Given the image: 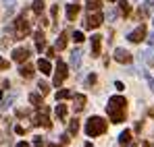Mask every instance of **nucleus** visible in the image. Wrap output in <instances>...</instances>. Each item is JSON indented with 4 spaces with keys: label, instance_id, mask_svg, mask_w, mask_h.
<instances>
[{
    "label": "nucleus",
    "instance_id": "2f4dec72",
    "mask_svg": "<svg viewBox=\"0 0 154 147\" xmlns=\"http://www.w3.org/2000/svg\"><path fill=\"white\" fill-rule=\"evenodd\" d=\"M106 19H108V21H115V19H117V10H115V8H110V10L106 13Z\"/></svg>",
    "mask_w": 154,
    "mask_h": 147
},
{
    "label": "nucleus",
    "instance_id": "423d86ee",
    "mask_svg": "<svg viewBox=\"0 0 154 147\" xmlns=\"http://www.w3.org/2000/svg\"><path fill=\"white\" fill-rule=\"evenodd\" d=\"M104 21L102 13H94V15H88V19H85V23H83V27L85 29H96V27H100Z\"/></svg>",
    "mask_w": 154,
    "mask_h": 147
},
{
    "label": "nucleus",
    "instance_id": "b1692460",
    "mask_svg": "<svg viewBox=\"0 0 154 147\" xmlns=\"http://www.w3.org/2000/svg\"><path fill=\"white\" fill-rule=\"evenodd\" d=\"M29 101H31L35 108H40V106H42V96H40V93H29Z\"/></svg>",
    "mask_w": 154,
    "mask_h": 147
},
{
    "label": "nucleus",
    "instance_id": "6e6552de",
    "mask_svg": "<svg viewBox=\"0 0 154 147\" xmlns=\"http://www.w3.org/2000/svg\"><path fill=\"white\" fill-rule=\"evenodd\" d=\"M115 60L121 62V64H129V62L133 60V56H131V52H127V50L117 48V50H115Z\"/></svg>",
    "mask_w": 154,
    "mask_h": 147
},
{
    "label": "nucleus",
    "instance_id": "a878e982",
    "mask_svg": "<svg viewBox=\"0 0 154 147\" xmlns=\"http://www.w3.org/2000/svg\"><path fill=\"white\" fill-rule=\"evenodd\" d=\"M73 98V93L69 91V89H60V91H56V99H69Z\"/></svg>",
    "mask_w": 154,
    "mask_h": 147
},
{
    "label": "nucleus",
    "instance_id": "20e7f679",
    "mask_svg": "<svg viewBox=\"0 0 154 147\" xmlns=\"http://www.w3.org/2000/svg\"><path fill=\"white\" fill-rule=\"evenodd\" d=\"M38 110H40V112L33 116V120H31V122L35 124V126H46V128H52V122H50V110H48L44 104H42Z\"/></svg>",
    "mask_w": 154,
    "mask_h": 147
},
{
    "label": "nucleus",
    "instance_id": "473e14b6",
    "mask_svg": "<svg viewBox=\"0 0 154 147\" xmlns=\"http://www.w3.org/2000/svg\"><path fill=\"white\" fill-rule=\"evenodd\" d=\"M17 116H19V118H25V116H29V110H17Z\"/></svg>",
    "mask_w": 154,
    "mask_h": 147
},
{
    "label": "nucleus",
    "instance_id": "c85d7f7f",
    "mask_svg": "<svg viewBox=\"0 0 154 147\" xmlns=\"http://www.w3.org/2000/svg\"><path fill=\"white\" fill-rule=\"evenodd\" d=\"M4 8H6V15L11 17L13 10H15V2H13V0H4Z\"/></svg>",
    "mask_w": 154,
    "mask_h": 147
},
{
    "label": "nucleus",
    "instance_id": "bb28decb",
    "mask_svg": "<svg viewBox=\"0 0 154 147\" xmlns=\"http://www.w3.org/2000/svg\"><path fill=\"white\" fill-rule=\"evenodd\" d=\"M140 58H144L148 64H154V52H152V50H146V52H144V56H140Z\"/></svg>",
    "mask_w": 154,
    "mask_h": 147
},
{
    "label": "nucleus",
    "instance_id": "f03ea898",
    "mask_svg": "<svg viewBox=\"0 0 154 147\" xmlns=\"http://www.w3.org/2000/svg\"><path fill=\"white\" fill-rule=\"evenodd\" d=\"M102 133H106V120L104 118H100V116L88 118V122H85V135L88 137H98Z\"/></svg>",
    "mask_w": 154,
    "mask_h": 147
},
{
    "label": "nucleus",
    "instance_id": "4be33fe9",
    "mask_svg": "<svg viewBox=\"0 0 154 147\" xmlns=\"http://www.w3.org/2000/svg\"><path fill=\"white\" fill-rule=\"evenodd\" d=\"M100 4H102V0H85L88 10H98V8H100Z\"/></svg>",
    "mask_w": 154,
    "mask_h": 147
},
{
    "label": "nucleus",
    "instance_id": "c756f323",
    "mask_svg": "<svg viewBox=\"0 0 154 147\" xmlns=\"http://www.w3.org/2000/svg\"><path fill=\"white\" fill-rule=\"evenodd\" d=\"M33 143H35V147H52V145H46L42 137H35V139H33Z\"/></svg>",
    "mask_w": 154,
    "mask_h": 147
},
{
    "label": "nucleus",
    "instance_id": "412c9836",
    "mask_svg": "<svg viewBox=\"0 0 154 147\" xmlns=\"http://www.w3.org/2000/svg\"><path fill=\"white\" fill-rule=\"evenodd\" d=\"M129 141H131V131H123V133L119 135V143H121V145H127Z\"/></svg>",
    "mask_w": 154,
    "mask_h": 147
},
{
    "label": "nucleus",
    "instance_id": "37998d69",
    "mask_svg": "<svg viewBox=\"0 0 154 147\" xmlns=\"http://www.w3.org/2000/svg\"><path fill=\"white\" fill-rule=\"evenodd\" d=\"M110 2H115V0H110Z\"/></svg>",
    "mask_w": 154,
    "mask_h": 147
},
{
    "label": "nucleus",
    "instance_id": "2eb2a0df",
    "mask_svg": "<svg viewBox=\"0 0 154 147\" xmlns=\"http://www.w3.org/2000/svg\"><path fill=\"white\" fill-rule=\"evenodd\" d=\"M77 15H79V4H67V19L75 21Z\"/></svg>",
    "mask_w": 154,
    "mask_h": 147
},
{
    "label": "nucleus",
    "instance_id": "a211bd4d",
    "mask_svg": "<svg viewBox=\"0 0 154 147\" xmlns=\"http://www.w3.org/2000/svg\"><path fill=\"white\" fill-rule=\"evenodd\" d=\"M19 75H21V77H25V79H29V77H33V66H31V64H25V66H21V71H19Z\"/></svg>",
    "mask_w": 154,
    "mask_h": 147
},
{
    "label": "nucleus",
    "instance_id": "1a4fd4ad",
    "mask_svg": "<svg viewBox=\"0 0 154 147\" xmlns=\"http://www.w3.org/2000/svg\"><path fill=\"white\" fill-rule=\"evenodd\" d=\"M27 58H29V50H27V48H17L15 52H13V60H15L17 64L25 62Z\"/></svg>",
    "mask_w": 154,
    "mask_h": 147
},
{
    "label": "nucleus",
    "instance_id": "aec40b11",
    "mask_svg": "<svg viewBox=\"0 0 154 147\" xmlns=\"http://www.w3.org/2000/svg\"><path fill=\"white\" fill-rule=\"evenodd\" d=\"M77 131H79V120H77V118H73V120L69 122V135H71V137H75Z\"/></svg>",
    "mask_w": 154,
    "mask_h": 147
},
{
    "label": "nucleus",
    "instance_id": "7c9ffc66",
    "mask_svg": "<svg viewBox=\"0 0 154 147\" xmlns=\"http://www.w3.org/2000/svg\"><path fill=\"white\" fill-rule=\"evenodd\" d=\"M73 42H77V44L83 42V33H81V31H75V33H73Z\"/></svg>",
    "mask_w": 154,
    "mask_h": 147
},
{
    "label": "nucleus",
    "instance_id": "ddd939ff",
    "mask_svg": "<svg viewBox=\"0 0 154 147\" xmlns=\"http://www.w3.org/2000/svg\"><path fill=\"white\" fill-rule=\"evenodd\" d=\"M67 42H69V33H67V31H63V33L58 35V40H56L54 50H65V48H67Z\"/></svg>",
    "mask_w": 154,
    "mask_h": 147
},
{
    "label": "nucleus",
    "instance_id": "58836bf2",
    "mask_svg": "<svg viewBox=\"0 0 154 147\" xmlns=\"http://www.w3.org/2000/svg\"><path fill=\"white\" fill-rule=\"evenodd\" d=\"M15 147H29V143H25V141H19Z\"/></svg>",
    "mask_w": 154,
    "mask_h": 147
},
{
    "label": "nucleus",
    "instance_id": "f704fd0d",
    "mask_svg": "<svg viewBox=\"0 0 154 147\" xmlns=\"http://www.w3.org/2000/svg\"><path fill=\"white\" fill-rule=\"evenodd\" d=\"M94 83H96V75H90L88 77V85H94Z\"/></svg>",
    "mask_w": 154,
    "mask_h": 147
},
{
    "label": "nucleus",
    "instance_id": "4468645a",
    "mask_svg": "<svg viewBox=\"0 0 154 147\" xmlns=\"http://www.w3.org/2000/svg\"><path fill=\"white\" fill-rule=\"evenodd\" d=\"M73 98H75V106H73V110H75V112H81V110L85 108V96H83V93H75Z\"/></svg>",
    "mask_w": 154,
    "mask_h": 147
},
{
    "label": "nucleus",
    "instance_id": "9d476101",
    "mask_svg": "<svg viewBox=\"0 0 154 147\" xmlns=\"http://www.w3.org/2000/svg\"><path fill=\"white\" fill-rule=\"evenodd\" d=\"M100 48H102V37L100 35H92V56L94 58L100 56Z\"/></svg>",
    "mask_w": 154,
    "mask_h": 147
},
{
    "label": "nucleus",
    "instance_id": "4c0bfd02",
    "mask_svg": "<svg viewBox=\"0 0 154 147\" xmlns=\"http://www.w3.org/2000/svg\"><path fill=\"white\" fill-rule=\"evenodd\" d=\"M15 131H17L19 135H23V133H25V128H23V126H15Z\"/></svg>",
    "mask_w": 154,
    "mask_h": 147
},
{
    "label": "nucleus",
    "instance_id": "393cba45",
    "mask_svg": "<svg viewBox=\"0 0 154 147\" xmlns=\"http://www.w3.org/2000/svg\"><path fill=\"white\" fill-rule=\"evenodd\" d=\"M56 116H58L60 120H65V116H67V106H65V104H58V106H56Z\"/></svg>",
    "mask_w": 154,
    "mask_h": 147
},
{
    "label": "nucleus",
    "instance_id": "5701e85b",
    "mask_svg": "<svg viewBox=\"0 0 154 147\" xmlns=\"http://www.w3.org/2000/svg\"><path fill=\"white\" fill-rule=\"evenodd\" d=\"M119 8H121V13L127 17L129 13H131V6H129V2L127 0H119Z\"/></svg>",
    "mask_w": 154,
    "mask_h": 147
},
{
    "label": "nucleus",
    "instance_id": "9b49d317",
    "mask_svg": "<svg viewBox=\"0 0 154 147\" xmlns=\"http://www.w3.org/2000/svg\"><path fill=\"white\" fill-rule=\"evenodd\" d=\"M33 40H35V50H38V52H44V48H46V37H44V33H42V31H35V33H33Z\"/></svg>",
    "mask_w": 154,
    "mask_h": 147
},
{
    "label": "nucleus",
    "instance_id": "0eeeda50",
    "mask_svg": "<svg viewBox=\"0 0 154 147\" xmlns=\"http://www.w3.org/2000/svg\"><path fill=\"white\" fill-rule=\"evenodd\" d=\"M146 37V25H140V27H135L131 33L127 35V40L129 42H133V44H140L142 40Z\"/></svg>",
    "mask_w": 154,
    "mask_h": 147
},
{
    "label": "nucleus",
    "instance_id": "e433bc0d",
    "mask_svg": "<svg viewBox=\"0 0 154 147\" xmlns=\"http://www.w3.org/2000/svg\"><path fill=\"white\" fill-rule=\"evenodd\" d=\"M146 79H148V85H150V89H152V93H154V79H150L148 75H146Z\"/></svg>",
    "mask_w": 154,
    "mask_h": 147
},
{
    "label": "nucleus",
    "instance_id": "cd10ccee",
    "mask_svg": "<svg viewBox=\"0 0 154 147\" xmlns=\"http://www.w3.org/2000/svg\"><path fill=\"white\" fill-rule=\"evenodd\" d=\"M38 87H40V93H42V96H46V93L50 91V85H48L46 81H40V83H38Z\"/></svg>",
    "mask_w": 154,
    "mask_h": 147
},
{
    "label": "nucleus",
    "instance_id": "72a5a7b5",
    "mask_svg": "<svg viewBox=\"0 0 154 147\" xmlns=\"http://www.w3.org/2000/svg\"><path fill=\"white\" fill-rule=\"evenodd\" d=\"M0 69H4V71L8 69V60H4L2 56H0Z\"/></svg>",
    "mask_w": 154,
    "mask_h": 147
},
{
    "label": "nucleus",
    "instance_id": "f8f14e48",
    "mask_svg": "<svg viewBox=\"0 0 154 147\" xmlns=\"http://www.w3.org/2000/svg\"><path fill=\"white\" fill-rule=\"evenodd\" d=\"M15 98H17V93H15V91H13V93H8L6 98H2V101H0V110H2V112H4V110H8V108L13 106Z\"/></svg>",
    "mask_w": 154,
    "mask_h": 147
},
{
    "label": "nucleus",
    "instance_id": "c03bdc74",
    "mask_svg": "<svg viewBox=\"0 0 154 147\" xmlns=\"http://www.w3.org/2000/svg\"><path fill=\"white\" fill-rule=\"evenodd\" d=\"M131 147H135V145H131Z\"/></svg>",
    "mask_w": 154,
    "mask_h": 147
},
{
    "label": "nucleus",
    "instance_id": "f257e3e1",
    "mask_svg": "<svg viewBox=\"0 0 154 147\" xmlns=\"http://www.w3.org/2000/svg\"><path fill=\"white\" fill-rule=\"evenodd\" d=\"M106 112H108L110 120L115 124L123 122V120H125V112H127V99L123 98V96H112V98L108 99Z\"/></svg>",
    "mask_w": 154,
    "mask_h": 147
},
{
    "label": "nucleus",
    "instance_id": "dca6fc26",
    "mask_svg": "<svg viewBox=\"0 0 154 147\" xmlns=\"http://www.w3.org/2000/svg\"><path fill=\"white\" fill-rule=\"evenodd\" d=\"M38 71H40V73H44V75H50V73H52V66H50V62H48L46 58L38 60Z\"/></svg>",
    "mask_w": 154,
    "mask_h": 147
},
{
    "label": "nucleus",
    "instance_id": "a19ab883",
    "mask_svg": "<svg viewBox=\"0 0 154 147\" xmlns=\"http://www.w3.org/2000/svg\"><path fill=\"white\" fill-rule=\"evenodd\" d=\"M142 147H152V145H150V143H148V141H146V143H144V145H142Z\"/></svg>",
    "mask_w": 154,
    "mask_h": 147
},
{
    "label": "nucleus",
    "instance_id": "39448f33",
    "mask_svg": "<svg viewBox=\"0 0 154 147\" xmlns=\"http://www.w3.org/2000/svg\"><path fill=\"white\" fill-rule=\"evenodd\" d=\"M54 71H56V73H54V81H52V83H54V87H60V85H63V81L67 79V62L58 58V60H56V69H54Z\"/></svg>",
    "mask_w": 154,
    "mask_h": 147
},
{
    "label": "nucleus",
    "instance_id": "c9c22d12",
    "mask_svg": "<svg viewBox=\"0 0 154 147\" xmlns=\"http://www.w3.org/2000/svg\"><path fill=\"white\" fill-rule=\"evenodd\" d=\"M115 87H117V91H123V89H125V85H123L121 81H117V83H115Z\"/></svg>",
    "mask_w": 154,
    "mask_h": 147
},
{
    "label": "nucleus",
    "instance_id": "79ce46f5",
    "mask_svg": "<svg viewBox=\"0 0 154 147\" xmlns=\"http://www.w3.org/2000/svg\"><path fill=\"white\" fill-rule=\"evenodd\" d=\"M152 25H154V19H152Z\"/></svg>",
    "mask_w": 154,
    "mask_h": 147
},
{
    "label": "nucleus",
    "instance_id": "7ed1b4c3",
    "mask_svg": "<svg viewBox=\"0 0 154 147\" xmlns=\"http://www.w3.org/2000/svg\"><path fill=\"white\" fill-rule=\"evenodd\" d=\"M29 33H31V25L27 21V15L23 13V15L17 17V21H15V40H25Z\"/></svg>",
    "mask_w": 154,
    "mask_h": 147
},
{
    "label": "nucleus",
    "instance_id": "6ab92c4d",
    "mask_svg": "<svg viewBox=\"0 0 154 147\" xmlns=\"http://www.w3.org/2000/svg\"><path fill=\"white\" fill-rule=\"evenodd\" d=\"M31 10H33L35 15H42V10H44V0H33Z\"/></svg>",
    "mask_w": 154,
    "mask_h": 147
},
{
    "label": "nucleus",
    "instance_id": "f3484780",
    "mask_svg": "<svg viewBox=\"0 0 154 147\" xmlns=\"http://www.w3.org/2000/svg\"><path fill=\"white\" fill-rule=\"evenodd\" d=\"M69 62H71V66H73V69H77V66L81 64V50H73V52H71Z\"/></svg>",
    "mask_w": 154,
    "mask_h": 147
},
{
    "label": "nucleus",
    "instance_id": "ea45409f",
    "mask_svg": "<svg viewBox=\"0 0 154 147\" xmlns=\"http://www.w3.org/2000/svg\"><path fill=\"white\" fill-rule=\"evenodd\" d=\"M148 44H150V46H154V35H150V37H148Z\"/></svg>",
    "mask_w": 154,
    "mask_h": 147
}]
</instances>
